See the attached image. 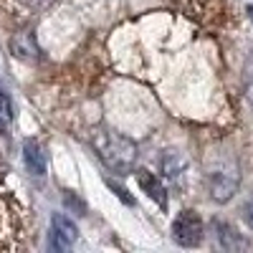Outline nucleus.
Returning <instances> with one entry per match:
<instances>
[{
  "label": "nucleus",
  "mask_w": 253,
  "mask_h": 253,
  "mask_svg": "<svg viewBox=\"0 0 253 253\" xmlns=\"http://www.w3.org/2000/svg\"><path fill=\"white\" fill-rule=\"evenodd\" d=\"M5 122H8V119H5L3 114H0V132H5Z\"/></svg>",
  "instance_id": "2eb2a0df"
},
{
  "label": "nucleus",
  "mask_w": 253,
  "mask_h": 253,
  "mask_svg": "<svg viewBox=\"0 0 253 253\" xmlns=\"http://www.w3.org/2000/svg\"><path fill=\"white\" fill-rule=\"evenodd\" d=\"M215 228H218V241H220V246L225 251H236V248H243L246 246L243 238L236 233V228H230L228 223H215Z\"/></svg>",
  "instance_id": "9b49d317"
},
{
  "label": "nucleus",
  "mask_w": 253,
  "mask_h": 253,
  "mask_svg": "<svg viewBox=\"0 0 253 253\" xmlns=\"http://www.w3.org/2000/svg\"><path fill=\"white\" fill-rule=\"evenodd\" d=\"M182 5L185 10H190L195 18H208V15H213V13H220L223 8V0H182Z\"/></svg>",
  "instance_id": "9d476101"
},
{
  "label": "nucleus",
  "mask_w": 253,
  "mask_h": 253,
  "mask_svg": "<svg viewBox=\"0 0 253 253\" xmlns=\"http://www.w3.org/2000/svg\"><path fill=\"white\" fill-rule=\"evenodd\" d=\"M172 238L182 248H195L203 241V220L195 210H182L172 220Z\"/></svg>",
  "instance_id": "f03ea898"
},
{
  "label": "nucleus",
  "mask_w": 253,
  "mask_h": 253,
  "mask_svg": "<svg viewBox=\"0 0 253 253\" xmlns=\"http://www.w3.org/2000/svg\"><path fill=\"white\" fill-rule=\"evenodd\" d=\"M51 3L53 0H8V8L18 18H31V15H38L46 8H51Z\"/></svg>",
  "instance_id": "6e6552de"
},
{
  "label": "nucleus",
  "mask_w": 253,
  "mask_h": 253,
  "mask_svg": "<svg viewBox=\"0 0 253 253\" xmlns=\"http://www.w3.org/2000/svg\"><path fill=\"white\" fill-rule=\"evenodd\" d=\"M241 185L238 172L233 170H218L208 177V190H210V198L215 203H228L230 198L236 195V190Z\"/></svg>",
  "instance_id": "7ed1b4c3"
},
{
  "label": "nucleus",
  "mask_w": 253,
  "mask_h": 253,
  "mask_svg": "<svg viewBox=\"0 0 253 253\" xmlns=\"http://www.w3.org/2000/svg\"><path fill=\"white\" fill-rule=\"evenodd\" d=\"M91 144L99 155V160L114 172H129L137 160V144L117 132H96L91 137Z\"/></svg>",
  "instance_id": "f257e3e1"
},
{
  "label": "nucleus",
  "mask_w": 253,
  "mask_h": 253,
  "mask_svg": "<svg viewBox=\"0 0 253 253\" xmlns=\"http://www.w3.org/2000/svg\"><path fill=\"white\" fill-rule=\"evenodd\" d=\"M160 172L167 177V180H177L182 172H185V160L177 155V152H165L160 157Z\"/></svg>",
  "instance_id": "1a4fd4ad"
},
{
  "label": "nucleus",
  "mask_w": 253,
  "mask_h": 253,
  "mask_svg": "<svg viewBox=\"0 0 253 253\" xmlns=\"http://www.w3.org/2000/svg\"><path fill=\"white\" fill-rule=\"evenodd\" d=\"M8 46H10L13 56L23 58V61H31V58L38 56V43H36V38L31 36V31H18V33H13L10 41H8Z\"/></svg>",
  "instance_id": "39448f33"
},
{
  "label": "nucleus",
  "mask_w": 253,
  "mask_h": 253,
  "mask_svg": "<svg viewBox=\"0 0 253 253\" xmlns=\"http://www.w3.org/2000/svg\"><path fill=\"white\" fill-rule=\"evenodd\" d=\"M0 190H3V187H0Z\"/></svg>",
  "instance_id": "dca6fc26"
},
{
  "label": "nucleus",
  "mask_w": 253,
  "mask_h": 253,
  "mask_svg": "<svg viewBox=\"0 0 253 253\" xmlns=\"http://www.w3.org/2000/svg\"><path fill=\"white\" fill-rule=\"evenodd\" d=\"M0 114H3L8 122L13 119V101H10V96L5 91V84L3 81H0Z\"/></svg>",
  "instance_id": "f8f14e48"
},
{
  "label": "nucleus",
  "mask_w": 253,
  "mask_h": 253,
  "mask_svg": "<svg viewBox=\"0 0 253 253\" xmlns=\"http://www.w3.org/2000/svg\"><path fill=\"white\" fill-rule=\"evenodd\" d=\"M246 94H248V101L253 104V58L246 69Z\"/></svg>",
  "instance_id": "ddd939ff"
},
{
  "label": "nucleus",
  "mask_w": 253,
  "mask_h": 253,
  "mask_svg": "<svg viewBox=\"0 0 253 253\" xmlns=\"http://www.w3.org/2000/svg\"><path fill=\"white\" fill-rule=\"evenodd\" d=\"M23 160H26V167L33 172V175H46V152L36 139H26L23 142Z\"/></svg>",
  "instance_id": "0eeeda50"
},
{
  "label": "nucleus",
  "mask_w": 253,
  "mask_h": 253,
  "mask_svg": "<svg viewBox=\"0 0 253 253\" xmlns=\"http://www.w3.org/2000/svg\"><path fill=\"white\" fill-rule=\"evenodd\" d=\"M51 246L56 251H71L74 243H76V225L71 218H66L63 213H56L53 220H51Z\"/></svg>",
  "instance_id": "20e7f679"
},
{
  "label": "nucleus",
  "mask_w": 253,
  "mask_h": 253,
  "mask_svg": "<svg viewBox=\"0 0 253 253\" xmlns=\"http://www.w3.org/2000/svg\"><path fill=\"white\" fill-rule=\"evenodd\" d=\"M243 220H246V225L253 230V198H248L246 205H243Z\"/></svg>",
  "instance_id": "4468645a"
},
{
  "label": "nucleus",
  "mask_w": 253,
  "mask_h": 253,
  "mask_svg": "<svg viewBox=\"0 0 253 253\" xmlns=\"http://www.w3.org/2000/svg\"><path fill=\"white\" fill-rule=\"evenodd\" d=\"M137 182H139V187L147 193V198H152L160 208H165V205H167L165 185L160 182V177H157V175H152L150 170H139V172H137Z\"/></svg>",
  "instance_id": "423d86ee"
}]
</instances>
